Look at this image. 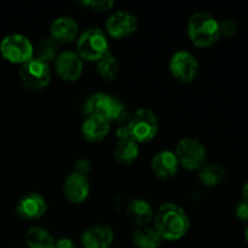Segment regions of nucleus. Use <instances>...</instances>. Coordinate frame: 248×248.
Masks as SVG:
<instances>
[{"label":"nucleus","mask_w":248,"mask_h":248,"mask_svg":"<svg viewBox=\"0 0 248 248\" xmlns=\"http://www.w3.org/2000/svg\"><path fill=\"white\" fill-rule=\"evenodd\" d=\"M169 68L172 77L182 84H190L199 74L198 60L188 51H178L173 53L170 60Z\"/></svg>","instance_id":"9"},{"label":"nucleus","mask_w":248,"mask_h":248,"mask_svg":"<svg viewBox=\"0 0 248 248\" xmlns=\"http://www.w3.org/2000/svg\"><path fill=\"white\" fill-rule=\"evenodd\" d=\"M126 215L128 220L137 227H145L154 219V210L147 200L143 199H133L127 203Z\"/></svg>","instance_id":"17"},{"label":"nucleus","mask_w":248,"mask_h":248,"mask_svg":"<svg viewBox=\"0 0 248 248\" xmlns=\"http://www.w3.org/2000/svg\"><path fill=\"white\" fill-rule=\"evenodd\" d=\"M74 172L81 174V176L87 177V174L91 172V164H90L89 160H78L74 165Z\"/></svg>","instance_id":"27"},{"label":"nucleus","mask_w":248,"mask_h":248,"mask_svg":"<svg viewBox=\"0 0 248 248\" xmlns=\"http://www.w3.org/2000/svg\"><path fill=\"white\" fill-rule=\"evenodd\" d=\"M27 248H55V239L50 232L41 227H33L24 236Z\"/></svg>","instance_id":"22"},{"label":"nucleus","mask_w":248,"mask_h":248,"mask_svg":"<svg viewBox=\"0 0 248 248\" xmlns=\"http://www.w3.org/2000/svg\"><path fill=\"white\" fill-rule=\"evenodd\" d=\"M236 23L232 19H223L219 22V34L224 38H232L236 33Z\"/></svg>","instance_id":"26"},{"label":"nucleus","mask_w":248,"mask_h":248,"mask_svg":"<svg viewBox=\"0 0 248 248\" xmlns=\"http://www.w3.org/2000/svg\"><path fill=\"white\" fill-rule=\"evenodd\" d=\"M242 196H244V201L248 205V182L244 186L242 189Z\"/></svg>","instance_id":"31"},{"label":"nucleus","mask_w":248,"mask_h":248,"mask_svg":"<svg viewBox=\"0 0 248 248\" xmlns=\"http://www.w3.org/2000/svg\"><path fill=\"white\" fill-rule=\"evenodd\" d=\"M55 72L64 81H77L84 72V61L75 51L61 52L55 60Z\"/></svg>","instance_id":"10"},{"label":"nucleus","mask_w":248,"mask_h":248,"mask_svg":"<svg viewBox=\"0 0 248 248\" xmlns=\"http://www.w3.org/2000/svg\"><path fill=\"white\" fill-rule=\"evenodd\" d=\"M179 162L177 160L174 152L171 150H162L159 152L152 160L153 173L160 179H171L178 173Z\"/></svg>","instance_id":"15"},{"label":"nucleus","mask_w":248,"mask_h":248,"mask_svg":"<svg viewBox=\"0 0 248 248\" xmlns=\"http://www.w3.org/2000/svg\"><path fill=\"white\" fill-rule=\"evenodd\" d=\"M84 111L87 116H101L108 120L109 123L115 121V123L123 124L125 123V120L128 121L130 119L125 104L115 97L103 93V92H97L90 96L85 101Z\"/></svg>","instance_id":"3"},{"label":"nucleus","mask_w":248,"mask_h":248,"mask_svg":"<svg viewBox=\"0 0 248 248\" xmlns=\"http://www.w3.org/2000/svg\"><path fill=\"white\" fill-rule=\"evenodd\" d=\"M47 211L46 200L36 193H31L24 195L18 201L16 207V213L21 219L36 220L40 219Z\"/></svg>","instance_id":"13"},{"label":"nucleus","mask_w":248,"mask_h":248,"mask_svg":"<svg viewBox=\"0 0 248 248\" xmlns=\"http://www.w3.org/2000/svg\"><path fill=\"white\" fill-rule=\"evenodd\" d=\"M132 242L137 248H159L162 239L154 227H137L132 234Z\"/></svg>","instance_id":"19"},{"label":"nucleus","mask_w":248,"mask_h":248,"mask_svg":"<svg viewBox=\"0 0 248 248\" xmlns=\"http://www.w3.org/2000/svg\"><path fill=\"white\" fill-rule=\"evenodd\" d=\"M0 53L7 62L22 65L34 57V46L27 36L10 34L0 43Z\"/></svg>","instance_id":"6"},{"label":"nucleus","mask_w":248,"mask_h":248,"mask_svg":"<svg viewBox=\"0 0 248 248\" xmlns=\"http://www.w3.org/2000/svg\"><path fill=\"white\" fill-rule=\"evenodd\" d=\"M131 138L135 142L148 143L156 137L159 132V119L156 114L147 108L137 109L127 121Z\"/></svg>","instance_id":"5"},{"label":"nucleus","mask_w":248,"mask_h":248,"mask_svg":"<svg viewBox=\"0 0 248 248\" xmlns=\"http://www.w3.org/2000/svg\"><path fill=\"white\" fill-rule=\"evenodd\" d=\"M140 156V144L130 140H119L114 149V157L121 165H132Z\"/></svg>","instance_id":"20"},{"label":"nucleus","mask_w":248,"mask_h":248,"mask_svg":"<svg viewBox=\"0 0 248 248\" xmlns=\"http://www.w3.org/2000/svg\"><path fill=\"white\" fill-rule=\"evenodd\" d=\"M189 40L199 48L211 47L220 38L219 22L207 12H195L186 24Z\"/></svg>","instance_id":"2"},{"label":"nucleus","mask_w":248,"mask_h":248,"mask_svg":"<svg viewBox=\"0 0 248 248\" xmlns=\"http://www.w3.org/2000/svg\"><path fill=\"white\" fill-rule=\"evenodd\" d=\"M97 72L99 77L106 81H114L119 75V62L114 55L107 53L97 62Z\"/></svg>","instance_id":"23"},{"label":"nucleus","mask_w":248,"mask_h":248,"mask_svg":"<svg viewBox=\"0 0 248 248\" xmlns=\"http://www.w3.org/2000/svg\"><path fill=\"white\" fill-rule=\"evenodd\" d=\"M19 78L26 89L31 91H41L51 81L50 64L33 57L21 65Z\"/></svg>","instance_id":"7"},{"label":"nucleus","mask_w":248,"mask_h":248,"mask_svg":"<svg viewBox=\"0 0 248 248\" xmlns=\"http://www.w3.org/2000/svg\"><path fill=\"white\" fill-rule=\"evenodd\" d=\"M109 52L106 33L99 28H89L80 34L77 41V53L82 61L98 62Z\"/></svg>","instance_id":"4"},{"label":"nucleus","mask_w":248,"mask_h":248,"mask_svg":"<svg viewBox=\"0 0 248 248\" xmlns=\"http://www.w3.org/2000/svg\"><path fill=\"white\" fill-rule=\"evenodd\" d=\"M63 194L72 203H82L90 194V183L87 177L72 172L63 183Z\"/></svg>","instance_id":"14"},{"label":"nucleus","mask_w":248,"mask_h":248,"mask_svg":"<svg viewBox=\"0 0 248 248\" xmlns=\"http://www.w3.org/2000/svg\"><path fill=\"white\" fill-rule=\"evenodd\" d=\"M58 56V44L55 43L51 38L43 39L39 41L36 47L34 48V57L43 62L50 64Z\"/></svg>","instance_id":"24"},{"label":"nucleus","mask_w":248,"mask_h":248,"mask_svg":"<svg viewBox=\"0 0 248 248\" xmlns=\"http://www.w3.org/2000/svg\"><path fill=\"white\" fill-rule=\"evenodd\" d=\"M113 241V229L104 223L91 225L81 235V245L84 248H109Z\"/></svg>","instance_id":"12"},{"label":"nucleus","mask_w":248,"mask_h":248,"mask_svg":"<svg viewBox=\"0 0 248 248\" xmlns=\"http://www.w3.org/2000/svg\"><path fill=\"white\" fill-rule=\"evenodd\" d=\"M138 27L135 15L126 11H116L109 16L106 22V31L110 38L120 40L132 35Z\"/></svg>","instance_id":"11"},{"label":"nucleus","mask_w":248,"mask_h":248,"mask_svg":"<svg viewBox=\"0 0 248 248\" xmlns=\"http://www.w3.org/2000/svg\"><path fill=\"white\" fill-rule=\"evenodd\" d=\"M227 172L219 164H205L199 170L198 178L205 186H217L225 181Z\"/></svg>","instance_id":"21"},{"label":"nucleus","mask_w":248,"mask_h":248,"mask_svg":"<svg viewBox=\"0 0 248 248\" xmlns=\"http://www.w3.org/2000/svg\"><path fill=\"white\" fill-rule=\"evenodd\" d=\"M79 27L74 18L62 16L56 18L50 27V35L55 43L69 44L74 41L78 36Z\"/></svg>","instance_id":"16"},{"label":"nucleus","mask_w":248,"mask_h":248,"mask_svg":"<svg viewBox=\"0 0 248 248\" xmlns=\"http://www.w3.org/2000/svg\"><path fill=\"white\" fill-rule=\"evenodd\" d=\"M174 154L179 166L189 171H199L206 164L205 147L194 138H184L179 140Z\"/></svg>","instance_id":"8"},{"label":"nucleus","mask_w":248,"mask_h":248,"mask_svg":"<svg viewBox=\"0 0 248 248\" xmlns=\"http://www.w3.org/2000/svg\"><path fill=\"white\" fill-rule=\"evenodd\" d=\"M110 132V123L101 116L90 115L81 125V133L89 142H101Z\"/></svg>","instance_id":"18"},{"label":"nucleus","mask_w":248,"mask_h":248,"mask_svg":"<svg viewBox=\"0 0 248 248\" xmlns=\"http://www.w3.org/2000/svg\"><path fill=\"white\" fill-rule=\"evenodd\" d=\"M235 216L239 218L240 220H244V222H247L248 220V205L245 201H241L236 205L235 207Z\"/></svg>","instance_id":"28"},{"label":"nucleus","mask_w":248,"mask_h":248,"mask_svg":"<svg viewBox=\"0 0 248 248\" xmlns=\"http://www.w3.org/2000/svg\"><path fill=\"white\" fill-rule=\"evenodd\" d=\"M82 5L89 7L92 11L104 12L110 10L115 4L111 0H90V1H82Z\"/></svg>","instance_id":"25"},{"label":"nucleus","mask_w":248,"mask_h":248,"mask_svg":"<svg viewBox=\"0 0 248 248\" xmlns=\"http://www.w3.org/2000/svg\"><path fill=\"white\" fill-rule=\"evenodd\" d=\"M154 225L162 241H178L190 228V219L186 210L172 202L160 206L154 215Z\"/></svg>","instance_id":"1"},{"label":"nucleus","mask_w":248,"mask_h":248,"mask_svg":"<svg viewBox=\"0 0 248 248\" xmlns=\"http://www.w3.org/2000/svg\"><path fill=\"white\" fill-rule=\"evenodd\" d=\"M245 239H246V241L248 244V225L246 227V230H245Z\"/></svg>","instance_id":"32"},{"label":"nucleus","mask_w":248,"mask_h":248,"mask_svg":"<svg viewBox=\"0 0 248 248\" xmlns=\"http://www.w3.org/2000/svg\"><path fill=\"white\" fill-rule=\"evenodd\" d=\"M116 138L119 140H130L131 135H130V130L127 127V124H124V125H120L118 128H116Z\"/></svg>","instance_id":"29"},{"label":"nucleus","mask_w":248,"mask_h":248,"mask_svg":"<svg viewBox=\"0 0 248 248\" xmlns=\"http://www.w3.org/2000/svg\"><path fill=\"white\" fill-rule=\"evenodd\" d=\"M55 248H77V245L72 239L68 237H62L58 239L55 244Z\"/></svg>","instance_id":"30"}]
</instances>
